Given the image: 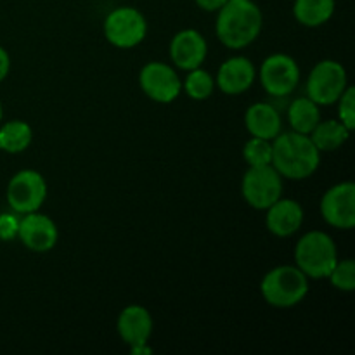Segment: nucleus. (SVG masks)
<instances>
[{"label":"nucleus","mask_w":355,"mask_h":355,"mask_svg":"<svg viewBox=\"0 0 355 355\" xmlns=\"http://www.w3.org/2000/svg\"><path fill=\"white\" fill-rule=\"evenodd\" d=\"M319 162H321V151L315 148L309 135L288 132L274 139L270 165L281 177L293 180L307 179L318 170Z\"/></svg>","instance_id":"obj_1"},{"label":"nucleus","mask_w":355,"mask_h":355,"mask_svg":"<svg viewBox=\"0 0 355 355\" xmlns=\"http://www.w3.org/2000/svg\"><path fill=\"white\" fill-rule=\"evenodd\" d=\"M217 37L229 49H243L252 44L262 30V12L252 0H227L218 9Z\"/></svg>","instance_id":"obj_2"},{"label":"nucleus","mask_w":355,"mask_h":355,"mask_svg":"<svg viewBox=\"0 0 355 355\" xmlns=\"http://www.w3.org/2000/svg\"><path fill=\"white\" fill-rule=\"evenodd\" d=\"M295 262L307 277H328L335 263L338 262L335 241L326 232H307L302 236L295 248Z\"/></svg>","instance_id":"obj_3"},{"label":"nucleus","mask_w":355,"mask_h":355,"mask_svg":"<svg viewBox=\"0 0 355 355\" xmlns=\"http://www.w3.org/2000/svg\"><path fill=\"white\" fill-rule=\"evenodd\" d=\"M260 290L267 304L288 309L304 300L309 293V281L298 267L281 266L266 274Z\"/></svg>","instance_id":"obj_4"},{"label":"nucleus","mask_w":355,"mask_h":355,"mask_svg":"<svg viewBox=\"0 0 355 355\" xmlns=\"http://www.w3.org/2000/svg\"><path fill=\"white\" fill-rule=\"evenodd\" d=\"M347 89V71L340 62L326 59L314 66L307 80L309 99L318 106L335 104Z\"/></svg>","instance_id":"obj_5"},{"label":"nucleus","mask_w":355,"mask_h":355,"mask_svg":"<svg viewBox=\"0 0 355 355\" xmlns=\"http://www.w3.org/2000/svg\"><path fill=\"white\" fill-rule=\"evenodd\" d=\"M283 193V180L272 165L250 166L243 179V196L250 207L267 210Z\"/></svg>","instance_id":"obj_6"},{"label":"nucleus","mask_w":355,"mask_h":355,"mask_svg":"<svg viewBox=\"0 0 355 355\" xmlns=\"http://www.w3.org/2000/svg\"><path fill=\"white\" fill-rule=\"evenodd\" d=\"M146 31H148V23L134 7H118L111 10L104 21V33L114 47H135L144 40Z\"/></svg>","instance_id":"obj_7"},{"label":"nucleus","mask_w":355,"mask_h":355,"mask_svg":"<svg viewBox=\"0 0 355 355\" xmlns=\"http://www.w3.org/2000/svg\"><path fill=\"white\" fill-rule=\"evenodd\" d=\"M47 196V184L35 170H21L10 179L7 201L17 214H31L42 207Z\"/></svg>","instance_id":"obj_8"},{"label":"nucleus","mask_w":355,"mask_h":355,"mask_svg":"<svg viewBox=\"0 0 355 355\" xmlns=\"http://www.w3.org/2000/svg\"><path fill=\"white\" fill-rule=\"evenodd\" d=\"M260 82L270 96H288L297 89L300 82V69L290 55H269L260 68Z\"/></svg>","instance_id":"obj_9"},{"label":"nucleus","mask_w":355,"mask_h":355,"mask_svg":"<svg viewBox=\"0 0 355 355\" xmlns=\"http://www.w3.org/2000/svg\"><path fill=\"white\" fill-rule=\"evenodd\" d=\"M322 218L336 229H352L355 225V186L342 182L333 186L321 200Z\"/></svg>","instance_id":"obj_10"},{"label":"nucleus","mask_w":355,"mask_h":355,"mask_svg":"<svg viewBox=\"0 0 355 355\" xmlns=\"http://www.w3.org/2000/svg\"><path fill=\"white\" fill-rule=\"evenodd\" d=\"M141 89L156 103H172L180 94L182 83L175 69L165 62H149L139 75Z\"/></svg>","instance_id":"obj_11"},{"label":"nucleus","mask_w":355,"mask_h":355,"mask_svg":"<svg viewBox=\"0 0 355 355\" xmlns=\"http://www.w3.org/2000/svg\"><path fill=\"white\" fill-rule=\"evenodd\" d=\"M17 236L26 248L33 252H49L58 243V227L47 215L31 211L19 220Z\"/></svg>","instance_id":"obj_12"},{"label":"nucleus","mask_w":355,"mask_h":355,"mask_svg":"<svg viewBox=\"0 0 355 355\" xmlns=\"http://www.w3.org/2000/svg\"><path fill=\"white\" fill-rule=\"evenodd\" d=\"M170 58L180 69L200 68L207 58V40L196 30H184L170 44Z\"/></svg>","instance_id":"obj_13"},{"label":"nucleus","mask_w":355,"mask_h":355,"mask_svg":"<svg viewBox=\"0 0 355 355\" xmlns=\"http://www.w3.org/2000/svg\"><path fill=\"white\" fill-rule=\"evenodd\" d=\"M255 80V66L246 58H231L220 66L217 75L218 89L229 96L248 90Z\"/></svg>","instance_id":"obj_14"},{"label":"nucleus","mask_w":355,"mask_h":355,"mask_svg":"<svg viewBox=\"0 0 355 355\" xmlns=\"http://www.w3.org/2000/svg\"><path fill=\"white\" fill-rule=\"evenodd\" d=\"M304 222V210L295 200H277L267 208L266 224L274 236L288 238L300 229Z\"/></svg>","instance_id":"obj_15"},{"label":"nucleus","mask_w":355,"mask_h":355,"mask_svg":"<svg viewBox=\"0 0 355 355\" xmlns=\"http://www.w3.org/2000/svg\"><path fill=\"white\" fill-rule=\"evenodd\" d=\"M118 333L121 340L130 347L148 343L153 333V319L148 309L141 305H130L123 309L118 318Z\"/></svg>","instance_id":"obj_16"},{"label":"nucleus","mask_w":355,"mask_h":355,"mask_svg":"<svg viewBox=\"0 0 355 355\" xmlns=\"http://www.w3.org/2000/svg\"><path fill=\"white\" fill-rule=\"evenodd\" d=\"M245 123L252 137L274 141L281 134V116L274 106L267 103H257L248 107Z\"/></svg>","instance_id":"obj_17"},{"label":"nucleus","mask_w":355,"mask_h":355,"mask_svg":"<svg viewBox=\"0 0 355 355\" xmlns=\"http://www.w3.org/2000/svg\"><path fill=\"white\" fill-rule=\"evenodd\" d=\"M335 12V0H295L293 14L304 26L315 28L328 23Z\"/></svg>","instance_id":"obj_18"},{"label":"nucleus","mask_w":355,"mask_h":355,"mask_svg":"<svg viewBox=\"0 0 355 355\" xmlns=\"http://www.w3.org/2000/svg\"><path fill=\"white\" fill-rule=\"evenodd\" d=\"M311 139L319 151H335L342 148L349 139L350 130L338 120L319 121L314 130L311 132Z\"/></svg>","instance_id":"obj_19"},{"label":"nucleus","mask_w":355,"mask_h":355,"mask_svg":"<svg viewBox=\"0 0 355 355\" xmlns=\"http://www.w3.org/2000/svg\"><path fill=\"white\" fill-rule=\"evenodd\" d=\"M288 120L295 132L309 135L321 121V111L314 101L309 97H300L291 103L290 110H288Z\"/></svg>","instance_id":"obj_20"},{"label":"nucleus","mask_w":355,"mask_h":355,"mask_svg":"<svg viewBox=\"0 0 355 355\" xmlns=\"http://www.w3.org/2000/svg\"><path fill=\"white\" fill-rule=\"evenodd\" d=\"M33 132L28 123L21 120L9 121L0 128V149L7 153H21L31 144Z\"/></svg>","instance_id":"obj_21"},{"label":"nucleus","mask_w":355,"mask_h":355,"mask_svg":"<svg viewBox=\"0 0 355 355\" xmlns=\"http://www.w3.org/2000/svg\"><path fill=\"white\" fill-rule=\"evenodd\" d=\"M184 87H186V92L189 94V97H193V99L196 101H203L211 96L215 82L214 78H211L210 73L205 71V69L194 68L191 69V73L187 75Z\"/></svg>","instance_id":"obj_22"},{"label":"nucleus","mask_w":355,"mask_h":355,"mask_svg":"<svg viewBox=\"0 0 355 355\" xmlns=\"http://www.w3.org/2000/svg\"><path fill=\"white\" fill-rule=\"evenodd\" d=\"M243 155H245V159L248 162L250 166L270 165V162H272V144L267 139L252 137L245 144Z\"/></svg>","instance_id":"obj_23"},{"label":"nucleus","mask_w":355,"mask_h":355,"mask_svg":"<svg viewBox=\"0 0 355 355\" xmlns=\"http://www.w3.org/2000/svg\"><path fill=\"white\" fill-rule=\"evenodd\" d=\"M328 277L336 290L354 291L355 290V262L350 259L342 260V262H336Z\"/></svg>","instance_id":"obj_24"},{"label":"nucleus","mask_w":355,"mask_h":355,"mask_svg":"<svg viewBox=\"0 0 355 355\" xmlns=\"http://www.w3.org/2000/svg\"><path fill=\"white\" fill-rule=\"evenodd\" d=\"M336 103H338L340 121H342V123L352 132L355 127V89L354 87H347Z\"/></svg>","instance_id":"obj_25"},{"label":"nucleus","mask_w":355,"mask_h":355,"mask_svg":"<svg viewBox=\"0 0 355 355\" xmlns=\"http://www.w3.org/2000/svg\"><path fill=\"white\" fill-rule=\"evenodd\" d=\"M17 231H19V220H17L16 215H0V239H2V241H10V239L16 238Z\"/></svg>","instance_id":"obj_26"},{"label":"nucleus","mask_w":355,"mask_h":355,"mask_svg":"<svg viewBox=\"0 0 355 355\" xmlns=\"http://www.w3.org/2000/svg\"><path fill=\"white\" fill-rule=\"evenodd\" d=\"M196 3L200 9L207 10V12H215V10L222 9L227 3V0H196Z\"/></svg>","instance_id":"obj_27"},{"label":"nucleus","mask_w":355,"mask_h":355,"mask_svg":"<svg viewBox=\"0 0 355 355\" xmlns=\"http://www.w3.org/2000/svg\"><path fill=\"white\" fill-rule=\"evenodd\" d=\"M9 68H10L9 54H7V52L3 51L2 47H0V82H2V80L7 76V73H9Z\"/></svg>","instance_id":"obj_28"},{"label":"nucleus","mask_w":355,"mask_h":355,"mask_svg":"<svg viewBox=\"0 0 355 355\" xmlns=\"http://www.w3.org/2000/svg\"><path fill=\"white\" fill-rule=\"evenodd\" d=\"M153 350L149 349L148 343H142V345H134L132 347V354L134 355H149Z\"/></svg>","instance_id":"obj_29"},{"label":"nucleus","mask_w":355,"mask_h":355,"mask_svg":"<svg viewBox=\"0 0 355 355\" xmlns=\"http://www.w3.org/2000/svg\"><path fill=\"white\" fill-rule=\"evenodd\" d=\"M0 120H2V104H0Z\"/></svg>","instance_id":"obj_30"}]
</instances>
